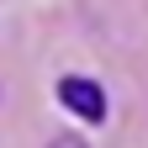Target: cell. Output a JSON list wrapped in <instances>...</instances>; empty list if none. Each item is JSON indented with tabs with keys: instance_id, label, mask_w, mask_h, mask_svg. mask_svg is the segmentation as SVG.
<instances>
[{
	"instance_id": "6da1fadb",
	"label": "cell",
	"mask_w": 148,
	"mask_h": 148,
	"mask_svg": "<svg viewBox=\"0 0 148 148\" xmlns=\"http://www.w3.org/2000/svg\"><path fill=\"white\" fill-rule=\"evenodd\" d=\"M58 101H64L79 122H90V127L106 122V90H101L95 79H85V74H64V79H58Z\"/></svg>"
},
{
	"instance_id": "7a4b0ae2",
	"label": "cell",
	"mask_w": 148,
	"mask_h": 148,
	"mask_svg": "<svg viewBox=\"0 0 148 148\" xmlns=\"http://www.w3.org/2000/svg\"><path fill=\"white\" fill-rule=\"evenodd\" d=\"M48 148H90V143H85V138H74V132H58Z\"/></svg>"
}]
</instances>
